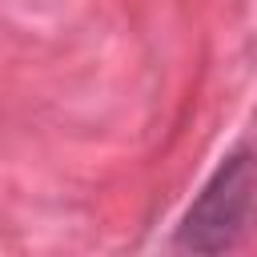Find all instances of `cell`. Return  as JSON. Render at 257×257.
I'll return each instance as SVG.
<instances>
[{
	"label": "cell",
	"instance_id": "1",
	"mask_svg": "<svg viewBox=\"0 0 257 257\" xmlns=\"http://www.w3.org/2000/svg\"><path fill=\"white\" fill-rule=\"evenodd\" d=\"M257 221V153H233L189 205L177 241L197 253H221L237 245Z\"/></svg>",
	"mask_w": 257,
	"mask_h": 257
}]
</instances>
